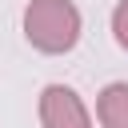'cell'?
Here are the masks:
<instances>
[{"instance_id":"6da1fadb","label":"cell","mask_w":128,"mask_h":128,"mask_svg":"<svg viewBox=\"0 0 128 128\" xmlns=\"http://www.w3.org/2000/svg\"><path fill=\"white\" fill-rule=\"evenodd\" d=\"M24 36L32 48L56 56L80 40V12L72 0H32L24 12Z\"/></svg>"},{"instance_id":"7a4b0ae2","label":"cell","mask_w":128,"mask_h":128,"mask_svg":"<svg viewBox=\"0 0 128 128\" xmlns=\"http://www.w3.org/2000/svg\"><path fill=\"white\" fill-rule=\"evenodd\" d=\"M40 124L44 128H92L80 96L64 84H48L40 92Z\"/></svg>"},{"instance_id":"3957f363","label":"cell","mask_w":128,"mask_h":128,"mask_svg":"<svg viewBox=\"0 0 128 128\" xmlns=\"http://www.w3.org/2000/svg\"><path fill=\"white\" fill-rule=\"evenodd\" d=\"M96 108H100L104 128H128V84H108Z\"/></svg>"},{"instance_id":"277c9868","label":"cell","mask_w":128,"mask_h":128,"mask_svg":"<svg viewBox=\"0 0 128 128\" xmlns=\"http://www.w3.org/2000/svg\"><path fill=\"white\" fill-rule=\"evenodd\" d=\"M112 32H116L120 48H128V0L116 4V12H112Z\"/></svg>"}]
</instances>
